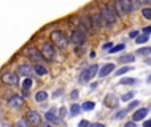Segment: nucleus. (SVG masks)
<instances>
[{
    "label": "nucleus",
    "mask_w": 151,
    "mask_h": 127,
    "mask_svg": "<svg viewBox=\"0 0 151 127\" xmlns=\"http://www.w3.org/2000/svg\"><path fill=\"white\" fill-rule=\"evenodd\" d=\"M50 39H52V41L55 42L57 48H60V49H66V47H68V39H66V36L61 31L52 32V33H50Z\"/></svg>",
    "instance_id": "obj_1"
},
{
    "label": "nucleus",
    "mask_w": 151,
    "mask_h": 127,
    "mask_svg": "<svg viewBox=\"0 0 151 127\" xmlns=\"http://www.w3.org/2000/svg\"><path fill=\"white\" fill-rule=\"evenodd\" d=\"M114 7L119 15H126L133 11V3L129 0H119V1H115Z\"/></svg>",
    "instance_id": "obj_2"
},
{
    "label": "nucleus",
    "mask_w": 151,
    "mask_h": 127,
    "mask_svg": "<svg viewBox=\"0 0 151 127\" xmlns=\"http://www.w3.org/2000/svg\"><path fill=\"white\" fill-rule=\"evenodd\" d=\"M97 73H98V65H91V66H89L88 69L82 72V74H81V77H80V81L82 83L88 82V81H90L91 78L97 74Z\"/></svg>",
    "instance_id": "obj_3"
},
{
    "label": "nucleus",
    "mask_w": 151,
    "mask_h": 127,
    "mask_svg": "<svg viewBox=\"0 0 151 127\" xmlns=\"http://www.w3.org/2000/svg\"><path fill=\"white\" fill-rule=\"evenodd\" d=\"M101 17L104 21H106V24H109V25H111V24H114L115 21H117V16H115L114 11H111L109 7H104L101 11Z\"/></svg>",
    "instance_id": "obj_4"
},
{
    "label": "nucleus",
    "mask_w": 151,
    "mask_h": 127,
    "mask_svg": "<svg viewBox=\"0 0 151 127\" xmlns=\"http://www.w3.org/2000/svg\"><path fill=\"white\" fill-rule=\"evenodd\" d=\"M27 123L31 127H37L41 123V117H40V114L37 111H35V110H29V111L27 113Z\"/></svg>",
    "instance_id": "obj_5"
},
{
    "label": "nucleus",
    "mask_w": 151,
    "mask_h": 127,
    "mask_svg": "<svg viewBox=\"0 0 151 127\" xmlns=\"http://www.w3.org/2000/svg\"><path fill=\"white\" fill-rule=\"evenodd\" d=\"M41 56H42V58H45V60H49V61L55 60V57H56V50H55V48H53V45L49 44V42H47V44L42 45Z\"/></svg>",
    "instance_id": "obj_6"
},
{
    "label": "nucleus",
    "mask_w": 151,
    "mask_h": 127,
    "mask_svg": "<svg viewBox=\"0 0 151 127\" xmlns=\"http://www.w3.org/2000/svg\"><path fill=\"white\" fill-rule=\"evenodd\" d=\"M3 82L7 85L15 86L19 83V75L15 73H5V74H3Z\"/></svg>",
    "instance_id": "obj_7"
},
{
    "label": "nucleus",
    "mask_w": 151,
    "mask_h": 127,
    "mask_svg": "<svg viewBox=\"0 0 151 127\" xmlns=\"http://www.w3.org/2000/svg\"><path fill=\"white\" fill-rule=\"evenodd\" d=\"M27 56H28V58L32 62H39V61L42 60L41 52H39L36 48H29V49L27 50Z\"/></svg>",
    "instance_id": "obj_8"
},
{
    "label": "nucleus",
    "mask_w": 151,
    "mask_h": 127,
    "mask_svg": "<svg viewBox=\"0 0 151 127\" xmlns=\"http://www.w3.org/2000/svg\"><path fill=\"white\" fill-rule=\"evenodd\" d=\"M85 39H86L85 33H82V32H80V31H74L70 36V41L76 45H82L83 42H85Z\"/></svg>",
    "instance_id": "obj_9"
},
{
    "label": "nucleus",
    "mask_w": 151,
    "mask_h": 127,
    "mask_svg": "<svg viewBox=\"0 0 151 127\" xmlns=\"http://www.w3.org/2000/svg\"><path fill=\"white\" fill-rule=\"evenodd\" d=\"M24 103V98L20 95H12L9 99H8V106L9 107H15V109H19L21 107Z\"/></svg>",
    "instance_id": "obj_10"
},
{
    "label": "nucleus",
    "mask_w": 151,
    "mask_h": 127,
    "mask_svg": "<svg viewBox=\"0 0 151 127\" xmlns=\"http://www.w3.org/2000/svg\"><path fill=\"white\" fill-rule=\"evenodd\" d=\"M105 105L107 107H110V109H114L115 106H118V98L115 95H113V94H109L105 98Z\"/></svg>",
    "instance_id": "obj_11"
},
{
    "label": "nucleus",
    "mask_w": 151,
    "mask_h": 127,
    "mask_svg": "<svg viewBox=\"0 0 151 127\" xmlns=\"http://www.w3.org/2000/svg\"><path fill=\"white\" fill-rule=\"evenodd\" d=\"M114 64H107V65H105L104 67H102L101 70H99V77H106L107 74H110V73L114 70Z\"/></svg>",
    "instance_id": "obj_12"
},
{
    "label": "nucleus",
    "mask_w": 151,
    "mask_h": 127,
    "mask_svg": "<svg viewBox=\"0 0 151 127\" xmlns=\"http://www.w3.org/2000/svg\"><path fill=\"white\" fill-rule=\"evenodd\" d=\"M19 73L28 77V75H32V74H33V69H32L29 65H20V66H19Z\"/></svg>",
    "instance_id": "obj_13"
},
{
    "label": "nucleus",
    "mask_w": 151,
    "mask_h": 127,
    "mask_svg": "<svg viewBox=\"0 0 151 127\" xmlns=\"http://www.w3.org/2000/svg\"><path fill=\"white\" fill-rule=\"evenodd\" d=\"M147 113H149V110H147V109H141V110H138V111H135V113H134V115H133L134 122L143 119V118L147 115Z\"/></svg>",
    "instance_id": "obj_14"
},
{
    "label": "nucleus",
    "mask_w": 151,
    "mask_h": 127,
    "mask_svg": "<svg viewBox=\"0 0 151 127\" xmlns=\"http://www.w3.org/2000/svg\"><path fill=\"white\" fill-rule=\"evenodd\" d=\"M45 119L48 121V122H50V123H53V125H58V123L61 122V119L58 117H56L53 113H47L45 114Z\"/></svg>",
    "instance_id": "obj_15"
},
{
    "label": "nucleus",
    "mask_w": 151,
    "mask_h": 127,
    "mask_svg": "<svg viewBox=\"0 0 151 127\" xmlns=\"http://www.w3.org/2000/svg\"><path fill=\"white\" fill-rule=\"evenodd\" d=\"M134 60H135V57L133 55H126V56H121L118 61L121 64H126V62H134Z\"/></svg>",
    "instance_id": "obj_16"
},
{
    "label": "nucleus",
    "mask_w": 151,
    "mask_h": 127,
    "mask_svg": "<svg viewBox=\"0 0 151 127\" xmlns=\"http://www.w3.org/2000/svg\"><path fill=\"white\" fill-rule=\"evenodd\" d=\"M102 17H101V15H98V13H96V15H93V23H94V25L96 27H102L104 25V23H102Z\"/></svg>",
    "instance_id": "obj_17"
},
{
    "label": "nucleus",
    "mask_w": 151,
    "mask_h": 127,
    "mask_svg": "<svg viewBox=\"0 0 151 127\" xmlns=\"http://www.w3.org/2000/svg\"><path fill=\"white\" fill-rule=\"evenodd\" d=\"M94 106H96V103H94V102H85V103L81 106V109L85 110V111H91V110L94 109Z\"/></svg>",
    "instance_id": "obj_18"
},
{
    "label": "nucleus",
    "mask_w": 151,
    "mask_h": 127,
    "mask_svg": "<svg viewBox=\"0 0 151 127\" xmlns=\"http://www.w3.org/2000/svg\"><path fill=\"white\" fill-rule=\"evenodd\" d=\"M33 70L36 72V74H39V75H45L47 74V69H45L44 66H41V65H36Z\"/></svg>",
    "instance_id": "obj_19"
},
{
    "label": "nucleus",
    "mask_w": 151,
    "mask_h": 127,
    "mask_svg": "<svg viewBox=\"0 0 151 127\" xmlns=\"http://www.w3.org/2000/svg\"><path fill=\"white\" fill-rule=\"evenodd\" d=\"M48 98V94H47V91H39V93L36 94V101H39V102H42V101H45V99Z\"/></svg>",
    "instance_id": "obj_20"
},
{
    "label": "nucleus",
    "mask_w": 151,
    "mask_h": 127,
    "mask_svg": "<svg viewBox=\"0 0 151 127\" xmlns=\"http://www.w3.org/2000/svg\"><path fill=\"white\" fill-rule=\"evenodd\" d=\"M134 82H135V80H134V78H130V77L122 78V80L119 81V83H121V85H133Z\"/></svg>",
    "instance_id": "obj_21"
},
{
    "label": "nucleus",
    "mask_w": 151,
    "mask_h": 127,
    "mask_svg": "<svg viewBox=\"0 0 151 127\" xmlns=\"http://www.w3.org/2000/svg\"><path fill=\"white\" fill-rule=\"evenodd\" d=\"M81 111V106L80 105H72V109H70V113L73 117H76V115H78Z\"/></svg>",
    "instance_id": "obj_22"
},
{
    "label": "nucleus",
    "mask_w": 151,
    "mask_h": 127,
    "mask_svg": "<svg viewBox=\"0 0 151 127\" xmlns=\"http://www.w3.org/2000/svg\"><path fill=\"white\" fill-rule=\"evenodd\" d=\"M147 41H149V36H146V34H141V36L137 37V44H143Z\"/></svg>",
    "instance_id": "obj_23"
},
{
    "label": "nucleus",
    "mask_w": 151,
    "mask_h": 127,
    "mask_svg": "<svg viewBox=\"0 0 151 127\" xmlns=\"http://www.w3.org/2000/svg\"><path fill=\"white\" fill-rule=\"evenodd\" d=\"M32 86V80L31 78H25V80L23 81V90L25 89V90H28V89H31Z\"/></svg>",
    "instance_id": "obj_24"
},
{
    "label": "nucleus",
    "mask_w": 151,
    "mask_h": 127,
    "mask_svg": "<svg viewBox=\"0 0 151 127\" xmlns=\"http://www.w3.org/2000/svg\"><path fill=\"white\" fill-rule=\"evenodd\" d=\"M137 53H138V55H142V56H149L151 53V49L150 48H141L139 50H137Z\"/></svg>",
    "instance_id": "obj_25"
},
{
    "label": "nucleus",
    "mask_w": 151,
    "mask_h": 127,
    "mask_svg": "<svg viewBox=\"0 0 151 127\" xmlns=\"http://www.w3.org/2000/svg\"><path fill=\"white\" fill-rule=\"evenodd\" d=\"M122 49H125V45H123V44L115 45L114 48H111V49L109 50V53H117V52H119V50H122Z\"/></svg>",
    "instance_id": "obj_26"
},
{
    "label": "nucleus",
    "mask_w": 151,
    "mask_h": 127,
    "mask_svg": "<svg viewBox=\"0 0 151 127\" xmlns=\"http://www.w3.org/2000/svg\"><path fill=\"white\" fill-rule=\"evenodd\" d=\"M13 127H29V126H28V123H27L25 119H20V121H17V122L15 123V126Z\"/></svg>",
    "instance_id": "obj_27"
},
{
    "label": "nucleus",
    "mask_w": 151,
    "mask_h": 127,
    "mask_svg": "<svg viewBox=\"0 0 151 127\" xmlns=\"http://www.w3.org/2000/svg\"><path fill=\"white\" fill-rule=\"evenodd\" d=\"M130 70H131V67L125 66V67H121V69H118L115 74H117V75H119V74H123V73H127V72H130Z\"/></svg>",
    "instance_id": "obj_28"
},
{
    "label": "nucleus",
    "mask_w": 151,
    "mask_h": 127,
    "mask_svg": "<svg viewBox=\"0 0 151 127\" xmlns=\"http://www.w3.org/2000/svg\"><path fill=\"white\" fill-rule=\"evenodd\" d=\"M126 114H127V110H121L119 113H117V115H115V119H122V118H125Z\"/></svg>",
    "instance_id": "obj_29"
},
{
    "label": "nucleus",
    "mask_w": 151,
    "mask_h": 127,
    "mask_svg": "<svg viewBox=\"0 0 151 127\" xmlns=\"http://www.w3.org/2000/svg\"><path fill=\"white\" fill-rule=\"evenodd\" d=\"M142 13H143V16L147 19V20H150L151 19V9L150 8H145V9L142 11Z\"/></svg>",
    "instance_id": "obj_30"
},
{
    "label": "nucleus",
    "mask_w": 151,
    "mask_h": 127,
    "mask_svg": "<svg viewBox=\"0 0 151 127\" xmlns=\"http://www.w3.org/2000/svg\"><path fill=\"white\" fill-rule=\"evenodd\" d=\"M133 97H134V93H127L122 97V101H129V99H131Z\"/></svg>",
    "instance_id": "obj_31"
},
{
    "label": "nucleus",
    "mask_w": 151,
    "mask_h": 127,
    "mask_svg": "<svg viewBox=\"0 0 151 127\" xmlns=\"http://www.w3.org/2000/svg\"><path fill=\"white\" fill-rule=\"evenodd\" d=\"M78 127H90V123H89L88 121H81V122L78 123Z\"/></svg>",
    "instance_id": "obj_32"
},
{
    "label": "nucleus",
    "mask_w": 151,
    "mask_h": 127,
    "mask_svg": "<svg viewBox=\"0 0 151 127\" xmlns=\"http://www.w3.org/2000/svg\"><path fill=\"white\" fill-rule=\"evenodd\" d=\"M83 25H85V28L86 29H90V20H89V19H88V20H86V19H83Z\"/></svg>",
    "instance_id": "obj_33"
},
{
    "label": "nucleus",
    "mask_w": 151,
    "mask_h": 127,
    "mask_svg": "<svg viewBox=\"0 0 151 127\" xmlns=\"http://www.w3.org/2000/svg\"><path fill=\"white\" fill-rule=\"evenodd\" d=\"M139 105V102L138 101H134V102H131L130 105H129V110H131V109H134V107H137Z\"/></svg>",
    "instance_id": "obj_34"
},
{
    "label": "nucleus",
    "mask_w": 151,
    "mask_h": 127,
    "mask_svg": "<svg viewBox=\"0 0 151 127\" xmlns=\"http://www.w3.org/2000/svg\"><path fill=\"white\" fill-rule=\"evenodd\" d=\"M70 98H72V99L78 98V90H73V91H72V94H70Z\"/></svg>",
    "instance_id": "obj_35"
},
{
    "label": "nucleus",
    "mask_w": 151,
    "mask_h": 127,
    "mask_svg": "<svg viewBox=\"0 0 151 127\" xmlns=\"http://www.w3.org/2000/svg\"><path fill=\"white\" fill-rule=\"evenodd\" d=\"M138 34H139V32H137V31H133L129 36H130V39H135V37H138Z\"/></svg>",
    "instance_id": "obj_36"
},
{
    "label": "nucleus",
    "mask_w": 151,
    "mask_h": 127,
    "mask_svg": "<svg viewBox=\"0 0 151 127\" xmlns=\"http://www.w3.org/2000/svg\"><path fill=\"white\" fill-rule=\"evenodd\" d=\"M143 32H145V34H146V36H149L150 32H151V27H146V28L143 29Z\"/></svg>",
    "instance_id": "obj_37"
},
{
    "label": "nucleus",
    "mask_w": 151,
    "mask_h": 127,
    "mask_svg": "<svg viewBox=\"0 0 151 127\" xmlns=\"http://www.w3.org/2000/svg\"><path fill=\"white\" fill-rule=\"evenodd\" d=\"M125 127H137V126H135V123L134 122H129V123H126Z\"/></svg>",
    "instance_id": "obj_38"
},
{
    "label": "nucleus",
    "mask_w": 151,
    "mask_h": 127,
    "mask_svg": "<svg viewBox=\"0 0 151 127\" xmlns=\"http://www.w3.org/2000/svg\"><path fill=\"white\" fill-rule=\"evenodd\" d=\"M111 47H113V42H109V44H105L104 45L105 49H107V48H111Z\"/></svg>",
    "instance_id": "obj_39"
},
{
    "label": "nucleus",
    "mask_w": 151,
    "mask_h": 127,
    "mask_svg": "<svg viewBox=\"0 0 151 127\" xmlns=\"http://www.w3.org/2000/svg\"><path fill=\"white\" fill-rule=\"evenodd\" d=\"M150 126H151V121H146L143 125V127H150Z\"/></svg>",
    "instance_id": "obj_40"
},
{
    "label": "nucleus",
    "mask_w": 151,
    "mask_h": 127,
    "mask_svg": "<svg viewBox=\"0 0 151 127\" xmlns=\"http://www.w3.org/2000/svg\"><path fill=\"white\" fill-rule=\"evenodd\" d=\"M91 127H105L104 125H101V123H96V125H93Z\"/></svg>",
    "instance_id": "obj_41"
}]
</instances>
